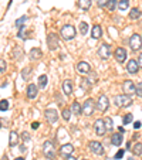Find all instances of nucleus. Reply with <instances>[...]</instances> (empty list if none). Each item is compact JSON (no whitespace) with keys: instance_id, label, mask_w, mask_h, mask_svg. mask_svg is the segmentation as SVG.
I'll list each match as a JSON object with an SVG mask.
<instances>
[{"instance_id":"nucleus-1","label":"nucleus","mask_w":142,"mask_h":160,"mask_svg":"<svg viewBox=\"0 0 142 160\" xmlns=\"http://www.w3.org/2000/svg\"><path fill=\"white\" fill-rule=\"evenodd\" d=\"M76 34H77V30L73 24H66V26H63L60 30V36L63 37L64 40H67V41L73 40L74 37H76Z\"/></svg>"},{"instance_id":"nucleus-2","label":"nucleus","mask_w":142,"mask_h":160,"mask_svg":"<svg viewBox=\"0 0 142 160\" xmlns=\"http://www.w3.org/2000/svg\"><path fill=\"white\" fill-rule=\"evenodd\" d=\"M43 153H44V156L49 160H54L55 159L54 142H51V140H45V142L43 143Z\"/></svg>"},{"instance_id":"nucleus-3","label":"nucleus","mask_w":142,"mask_h":160,"mask_svg":"<svg viewBox=\"0 0 142 160\" xmlns=\"http://www.w3.org/2000/svg\"><path fill=\"white\" fill-rule=\"evenodd\" d=\"M114 103L117 106H119V108H128V106H131L134 103V101H132V98H131L129 95L122 94V95H115Z\"/></svg>"},{"instance_id":"nucleus-4","label":"nucleus","mask_w":142,"mask_h":160,"mask_svg":"<svg viewBox=\"0 0 142 160\" xmlns=\"http://www.w3.org/2000/svg\"><path fill=\"white\" fill-rule=\"evenodd\" d=\"M97 108V105H95V102H94V99H87L84 103H82V113H84L85 116H91L94 113V109Z\"/></svg>"},{"instance_id":"nucleus-5","label":"nucleus","mask_w":142,"mask_h":160,"mask_svg":"<svg viewBox=\"0 0 142 160\" xmlns=\"http://www.w3.org/2000/svg\"><path fill=\"white\" fill-rule=\"evenodd\" d=\"M88 149H90L94 154H97V156H103L104 152H105L103 145H101L100 142H97V140H91V142L88 143Z\"/></svg>"},{"instance_id":"nucleus-6","label":"nucleus","mask_w":142,"mask_h":160,"mask_svg":"<svg viewBox=\"0 0 142 160\" xmlns=\"http://www.w3.org/2000/svg\"><path fill=\"white\" fill-rule=\"evenodd\" d=\"M129 47L134 50V51H138L142 47V37L139 34H132L129 38Z\"/></svg>"},{"instance_id":"nucleus-7","label":"nucleus","mask_w":142,"mask_h":160,"mask_svg":"<svg viewBox=\"0 0 142 160\" xmlns=\"http://www.w3.org/2000/svg\"><path fill=\"white\" fill-rule=\"evenodd\" d=\"M122 91L125 92V95H129V97H132L134 94H136V85L134 84V81H124V84H122Z\"/></svg>"},{"instance_id":"nucleus-8","label":"nucleus","mask_w":142,"mask_h":160,"mask_svg":"<svg viewBox=\"0 0 142 160\" xmlns=\"http://www.w3.org/2000/svg\"><path fill=\"white\" fill-rule=\"evenodd\" d=\"M108 106H109V99H108V97L107 95H100V98H98V101H97V109L100 112H105L107 109H108Z\"/></svg>"},{"instance_id":"nucleus-9","label":"nucleus","mask_w":142,"mask_h":160,"mask_svg":"<svg viewBox=\"0 0 142 160\" xmlns=\"http://www.w3.org/2000/svg\"><path fill=\"white\" fill-rule=\"evenodd\" d=\"M47 45H49V48L51 51L58 48V36L55 33H49V36H47Z\"/></svg>"},{"instance_id":"nucleus-10","label":"nucleus","mask_w":142,"mask_h":160,"mask_svg":"<svg viewBox=\"0 0 142 160\" xmlns=\"http://www.w3.org/2000/svg\"><path fill=\"white\" fill-rule=\"evenodd\" d=\"M98 55H100L103 60H108L109 55H111V45L104 42V44L100 45V48H98Z\"/></svg>"},{"instance_id":"nucleus-11","label":"nucleus","mask_w":142,"mask_h":160,"mask_svg":"<svg viewBox=\"0 0 142 160\" xmlns=\"http://www.w3.org/2000/svg\"><path fill=\"white\" fill-rule=\"evenodd\" d=\"M44 116H45V119H47V122H49V123H55V122L58 121V113H57V111H55V109H53V108L45 109Z\"/></svg>"},{"instance_id":"nucleus-12","label":"nucleus","mask_w":142,"mask_h":160,"mask_svg":"<svg viewBox=\"0 0 142 160\" xmlns=\"http://www.w3.org/2000/svg\"><path fill=\"white\" fill-rule=\"evenodd\" d=\"M94 130H95V133H97L98 136H103L104 133L107 132L105 121H103V119H97V121L94 122Z\"/></svg>"},{"instance_id":"nucleus-13","label":"nucleus","mask_w":142,"mask_h":160,"mask_svg":"<svg viewBox=\"0 0 142 160\" xmlns=\"http://www.w3.org/2000/svg\"><path fill=\"white\" fill-rule=\"evenodd\" d=\"M73 152H74V146L71 145V143H64V145H61L58 153H60V156H63V157H68L73 154Z\"/></svg>"},{"instance_id":"nucleus-14","label":"nucleus","mask_w":142,"mask_h":160,"mask_svg":"<svg viewBox=\"0 0 142 160\" xmlns=\"http://www.w3.org/2000/svg\"><path fill=\"white\" fill-rule=\"evenodd\" d=\"M77 71L80 74H82V75H88L91 72V65L88 62H85V61H80L77 64Z\"/></svg>"},{"instance_id":"nucleus-15","label":"nucleus","mask_w":142,"mask_h":160,"mask_svg":"<svg viewBox=\"0 0 142 160\" xmlns=\"http://www.w3.org/2000/svg\"><path fill=\"white\" fill-rule=\"evenodd\" d=\"M114 57H115V60H117L118 62L121 64V62H124V61L127 60V51H125L122 47H118V48L114 51Z\"/></svg>"},{"instance_id":"nucleus-16","label":"nucleus","mask_w":142,"mask_h":160,"mask_svg":"<svg viewBox=\"0 0 142 160\" xmlns=\"http://www.w3.org/2000/svg\"><path fill=\"white\" fill-rule=\"evenodd\" d=\"M141 68L139 67V64H138V61H135V60H129L127 62V71L129 74H136L138 72V70Z\"/></svg>"},{"instance_id":"nucleus-17","label":"nucleus","mask_w":142,"mask_h":160,"mask_svg":"<svg viewBox=\"0 0 142 160\" xmlns=\"http://www.w3.org/2000/svg\"><path fill=\"white\" fill-rule=\"evenodd\" d=\"M111 143L114 146H118V148H119V146L122 145V143H124V135H122V133H114V135L111 136Z\"/></svg>"},{"instance_id":"nucleus-18","label":"nucleus","mask_w":142,"mask_h":160,"mask_svg":"<svg viewBox=\"0 0 142 160\" xmlns=\"http://www.w3.org/2000/svg\"><path fill=\"white\" fill-rule=\"evenodd\" d=\"M39 95V87L34 84H29L27 87V97L29 99H34V98Z\"/></svg>"},{"instance_id":"nucleus-19","label":"nucleus","mask_w":142,"mask_h":160,"mask_svg":"<svg viewBox=\"0 0 142 160\" xmlns=\"http://www.w3.org/2000/svg\"><path fill=\"white\" fill-rule=\"evenodd\" d=\"M18 140H20V135H18L16 130H12L10 132V139H9V146L13 148V146H17Z\"/></svg>"},{"instance_id":"nucleus-20","label":"nucleus","mask_w":142,"mask_h":160,"mask_svg":"<svg viewBox=\"0 0 142 160\" xmlns=\"http://www.w3.org/2000/svg\"><path fill=\"white\" fill-rule=\"evenodd\" d=\"M63 92L67 97L71 95V92H73V82H71V79H66V81L63 82Z\"/></svg>"},{"instance_id":"nucleus-21","label":"nucleus","mask_w":142,"mask_h":160,"mask_svg":"<svg viewBox=\"0 0 142 160\" xmlns=\"http://www.w3.org/2000/svg\"><path fill=\"white\" fill-rule=\"evenodd\" d=\"M101 36H103V28H101V26L95 24L91 28V37H92V38H100Z\"/></svg>"},{"instance_id":"nucleus-22","label":"nucleus","mask_w":142,"mask_h":160,"mask_svg":"<svg viewBox=\"0 0 142 160\" xmlns=\"http://www.w3.org/2000/svg\"><path fill=\"white\" fill-rule=\"evenodd\" d=\"M57 139L58 140H67V139H70L68 132H67L64 128H60V129L57 130Z\"/></svg>"},{"instance_id":"nucleus-23","label":"nucleus","mask_w":142,"mask_h":160,"mask_svg":"<svg viewBox=\"0 0 142 160\" xmlns=\"http://www.w3.org/2000/svg\"><path fill=\"white\" fill-rule=\"evenodd\" d=\"M71 112H73L74 115H81L82 113V106L80 105L77 101H74V102L71 103Z\"/></svg>"},{"instance_id":"nucleus-24","label":"nucleus","mask_w":142,"mask_h":160,"mask_svg":"<svg viewBox=\"0 0 142 160\" xmlns=\"http://www.w3.org/2000/svg\"><path fill=\"white\" fill-rule=\"evenodd\" d=\"M13 55H14L16 60H23V57H24V51H23V48H21V47L16 45L14 50H13Z\"/></svg>"},{"instance_id":"nucleus-25","label":"nucleus","mask_w":142,"mask_h":160,"mask_svg":"<svg viewBox=\"0 0 142 160\" xmlns=\"http://www.w3.org/2000/svg\"><path fill=\"white\" fill-rule=\"evenodd\" d=\"M91 3H92V0H78V2H77V6L82 10H88L91 7Z\"/></svg>"},{"instance_id":"nucleus-26","label":"nucleus","mask_w":142,"mask_h":160,"mask_svg":"<svg viewBox=\"0 0 142 160\" xmlns=\"http://www.w3.org/2000/svg\"><path fill=\"white\" fill-rule=\"evenodd\" d=\"M41 55H43V51L40 48H31L30 50V58L31 60H39V58H41Z\"/></svg>"},{"instance_id":"nucleus-27","label":"nucleus","mask_w":142,"mask_h":160,"mask_svg":"<svg viewBox=\"0 0 142 160\" xmlns=\"http://www.w3.org/2000/svg\"><path fill=\"white\" fill-rule=\"evenodd\" d=\"M141 10L138 9V7H134V9H131V13H129V18H132V20H138L139 17H141Z\"/></svg>"},{"instance_id":"nucleus-28","label":"nucleus","mask_w":142,"mask_h":160,"mask_svg":"<svg viewBox=\"0 0 142 160\" xmlns=\"http://www.w3.org/2000/svg\"><path fill=\"white\" fill-rule=\"evenodd\" d=\"M31 72H33V70H31V67H26L24 70L21 71V78L24 79V81H27V79L31 77Z\"/></svg>"},{"instance_id":"nucleus-29","label":"nucleus","mask_w":142,"mask_h":160,"mask_svg":"<svg viewBox=\"0 0 142 160\" xmlns=\"http://www.w3.org/2000/svg\"><path fill=\"white\" fill-rule=\"evenodd\" d=\"M132 153L135 154V156H142V143H135L132 148Z\"/></svg>"},{"instance_id":"nucleus-30","label":"nucleus","mask_w":142,"mask_h":160,"mask_svg":"<svg viewBox=\"0 0 142 160\" xmlns=\"http://www.w3.org/2000/svg\"><path fill=\"white\" fill-rule=\"evenodd\" d=\"M47 81H49V78H47V75H41L39 78V87L40 89H44L45 87H47Z\"/></svg>"},{"instance_id":"nucleus-31","label":"nucleus","mask_w":142,"mask_h":160,"mask_svg":"<svg viewBox=\"0 0 142 160\" xmlns=\"http://www.w3.org/2000/svg\"><path fill=\"white\" fill-rule=\"evenodd\" d=\"M128 7H129V0H119V2H118V9L119 10L124 12V10H127Z\"/></svg>"},{"instance_id":"nucleus-32","label":"nucleus","mask_w":142,"mask_h":160,"mask_svg":"<svg viewBox=\"0 0 142 160\" xmlns=\"http://www.w3.org/2000/svg\"><path fill=\"white\" fill-rule=\"evenodd\" d=\"M91 87H92V84L88 81L87 77H84V78L81 79V88H82V89H90Z\"/></svg>"},{"instance_id":"nucleus-33","label":"nucleus","mask_w":142,"mask_h":160,"mask_svg":"<svg viewBox=\"0 0 142 160\" xmlns=\"http://www.w3.org/2000/svg\"><path fill=\"white\" fill-rule=\"evenodd\" d=\"M117 6H118V0H108V3H107V7H108L109 12H114Z\"/></svg>"},{"instance_id":"nucleus-34","label":"nucleus","mask_w":142,"mask_h":160,"mask_svg":"<svg viewBox=\"0 0 142 160\" xmlns=\"http://www.w3.org/2000/svg\"><path fill=\"white\" fill-rule=\"evenodd\" d=\"M26 20H27V16H21L20 18H17V20H16V27H18V28L23 27V26H24L23 23H24Z\"/></svg>"},{"instance_id":"nucleus-35","label":"nucleus","mask_w":142,"mask_h":160,"mask_svg":"<svg viewBox=\"0 0 142 160\" xmlns=\"http://www.w3.org/2000/svg\"><path fill=\"white\" fill-rule=\"evenodd\" d=\"M7 109H9V101L2 99V102H0V111H2V112H6Z\"/></svg>"},{"instance_id":"nucleus-36","label":"nucleus","mask_w":142,"mask_h":160,"mask_svg":"<svg viewBox=\"0 0 142 160\" xmlns=\"http://www.w3.org/2000/svg\"><path fill=\"white\" fill-rule=\"evenodd\" d=\"M80 30H81V34H82V36H85V34L88 33V23L82 21L81 24H80Z\"/></svg>"},{"instance_id":"nucleus-37","label":"nucleus","mask_w":142,"mask_h":160,"mask_svg":"<svg viewBox=\"0 0 142 160\" xmlns=\"http://www.w3.org/2000/svg\"><path fill=\"white\" fill-rule=\"evenodd\" d=\"M132 119H134L132 113H127V115H124V119H122V123H124V125H128V123H131V122H132Z\"/></svg>"},{"instance_id":"nucleus-38","label":"nucleus","mask_w":142,"mask_h":160,"mask_svg":"<svg viewBox=\"0 0 142 160\" xmlns=\"http://www.w3.org/2000/svg\"><path fill=\"white\" fill-rule=\"evenodd\" d=\"M18 38H21V40H26V26H23V27H20L18 28Z\"/></svg>"},{"instance_id":"nucleus-39","label":"nucleus","mask_w":142,"mask_h":160,"mask_svg":"<svg viewBox=\"0 0 142 160\" xmlns=\"http://www.w3.org/2000/svg\"><path fill=\"white\" fill-rule=\"evenodd\" d=\"M63 118L64 121H70V118H71V111L70 109H63Z\"/></svg>"},{"instance_id":"nucleus-40","label":"nucleus","mask_w":142,"mask_h":160,"mask_svg":"<svg viewBox=\"0 0 142 160\" xmlns=\"http://www.w3.org/2000/svg\"><path fill=\"white\" fill-rule=\"evenodd\" d=\"M104 121H105V128L108 130H111L112 128H114V122H112L111 118H107V119H104Z\"/></svg>"},{"instance_id":"nucleus-41","label":"nucleus","mask_w":142,"mask_h":160,"mask_svg":"<svg viewBox=\"0 0 142 160\" xmlns=\"http://www.w3.org/2000/svg\"><path fill=\"white\" fill-rule=\"evenodd\" d=\"M136 95H138L139 98H142V82L136 84Z\"/></svg>"},{"instance_id":"nucleus-42","label":"nucleus","mask_w":142,"mask_h":160,"mask_svg":"<svg viewBox=\"0 0 142 160\" xmlns=\"http://www.w3.org/2000/svg\"><path fill=\"white\" fill-rule=\"evenodd\" d=\"M6 61L4 60H0V72H4L6 71Z\"/></svg>"},{"instance_id":"nucleus-43","label":"nucleus","mask_w":142,"mask_h":160,"mask_svg":"<svg viewBox=\"0 0 142 160\" xmlns=\"http://www.w3.org/2000/svg\"><path fill=\"white\" fill-rule=\"evenodd\" d=\"M107 3H108V0H97V6L98 7H105Z\"/></svg>"},{"instance_id":"nucleus-44","label":"nucleus","mask_w":142,"mask_h":160,"mask_svg":"<svg viewBox=\"0 0 142 160\" xmlns=\"http://www.w3.org/2000/svg\"><path fill=\"white\" fill-rule=\"evenodd\" d=\"M21 136H23V140H24V142H29V140H30V135H29L27 132H23Z\"/></svg>"},{"instance_id":"nucleus-45","label":"nucleus","mask_w":142,"mask_h":160,"mask_svg":"<svg viewBox=\"0 0 142 160\" xmlns=\"http://www.w3.org/2000/svg\"><path fill=\"white\" fill-rule=\"evenodd\" d=\"M122 156H124V149H121V150L117 152V154H115V159H121Z\"/></svg>"},{"instance_id":"nucleus-46","label":"nucleus","mask_w":142,"mask_h":160,"mask_svg":"<svg viewBox=\"0 0 142 160\" xmlns=\"http://www.w3.org/2000/svg\"><path fill=\"white\" fill-rule=\"evenodd\" d=\"M138 64H139V67L142 68V54H139V57H138Z\"/></svg>"},{"instance_id":"nucleus-47","label":"nucleus","mask_w":142,"mask_h":160,"mask_svg":"<svg viewBox=\"0 0 142 160\" xmlns=\"http://www.w3.org/2000/svg\"><path fill=\"white\" fill-rule=\"evenodd\" d=\"M134 128H135V129H139V128H141V122H135V123H134Z\"/></svg>"},{"instance_id":"nucleus-48","label":"nucleus","mask_w":142,"mask_h":160,"mask_svg":"<svg viewBox=\"0 0 142 160\" xmlns=\"http://www.w3.org/2000/svg\"><path fill=\"white\" fill-rule=\"evenodd\" d=\"M40 125H39V122H33V125H31V128H33V129H37V128H39Z\"/></svg>"},{"instance_id":"nucleus-49","label":"nucleus","mask_w":142,"mask_h":160,"mask_svg":"<svg viewBox=\"0 0 142 160\" xmlns=\"http://www.w3.org/2000/svg\"><path fill=\"white\" fill-rule=\"evenodd\" d=\"M20 152L21 153H26V146H20Z\"/></svg>"},{"instance_id":"nucleus-50","label":"nucleus","mask_w":142,"mask_h":160,"mask_svg":"<svg viewBox=\"0 0 142 160\" xmlns=\"http://www.w3.org/2000/svg\"><path fill=\"white\" fill-rule=\"evenodd\" d=\"M66 160H77V159L74 156H68V157H66Z\"/></svg>"},{"instance_id":"nucleus-51","label":"nucleus","mask_w":142,"mask_h":160,"mask_svg":"<svg viewBox=\"0 0 142 160\" xmlns=\"http://www.w3.org/2000/svg\"><path fill=\"white\" fill-rule=\"evenodd\" d=\"M118 132H119V133H124V128H118Z\"/></svg>"},{"instance_id":"nucleus-52","label":"nucleus","mask_w":142,"mask_h":160,"mask_svg":"<svg viewBox=\"0 0 142 160\" xmlns=\"http://www.w3.org/2000/svg\"><path fill=\"white\" fill-rule=\"evenodd\" d=\"M16 160H24L23 157H16Z\"/></svg>"},{"instance_id":"nucleus-53","label":"nucleus","mask_w":142,"mask_h":160,"mask_svg":"<svg viewBox=\"0 0 142 160\" xmlns=\"http://www.w3.org/2000/svg\"><path fill=\"white\" fill-rule=\"evenodd\" d=\"M3 160H7V156H3Z\"/></svg>"},{"instance_id":"nucleus-54","label":"nucleus","mask_w":142,"mask_h":160,"mask_svg":"<svg viewBox=\"0 0 142 160\" xmlns=\"http://www.w3.org/2000/svg\"><path fill=\"white\" fill-rule=\"evenodd\" d=\"M82 160H88V159H82Z\"/></svg>"}]
</instances>
